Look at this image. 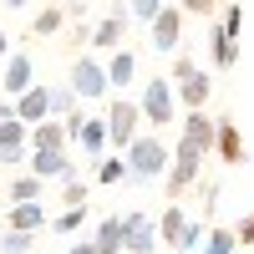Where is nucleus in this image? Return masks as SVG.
<instances>
[{"label": "nucleus", "mask_w": 254, "mask_h": 254, "mask_svg": "<svg viewBox=\"0 0 254 254\" xmlns=\"http://www.w3.org/2000/svg\"><path fill=\"white\" fill-rule=\"evenodd\" d=\"M127 183H158L168 173V163H173V142H168L163 132H137L132 142H127Z\"/></svg>", "instance_id": "obj_1"}, {"label": "nucleus", "mask_w": 254, "mask_h": 254, "mask_svg": "<svg viewBox=\"0 0 254 254\" xmlns=\"http://www.w3.org/2000/svg\"><path fill=\"white\" fill-rule=\"evenodd\" d=\"M173 92H178V102H183V112H193V107H208V97H214V76H208L203 66L188 51H173Z\"/></svg>", "instance_id": "obj_2"}, {"label": "nucleus", "mask_w": 254, "mask_h": 254, "mask_svg": "<svg viewBox=\"0 0 254 254\" xmlns=\"http://www.w3.org/2000/svg\"><path fill=\"white\" fill-rule=\"evenodd\" d=\"M137 107H142V127H153V132H163L168 122H178V92H173V76H153L142 81L137 92Z\"/></svg>", "instance_id": "obj_3"}, {"label": "nucleus", "mask_w": 254, "mask_h": 254, "mask_svg": "<svg viewBox=\"0 0 254 254\" xmlns=\"http://www.w3.org/2000/svg\"><path fill=\"white\" fill-rule=\"evenodd\" d=\"M203 147H193V142H173V163H168V173H163V193L168 198H183L188 193V188H193L198 178H203Z\"/></svg>", "instance_id": "obj_4"}, {"label": "nucleus", "mask_w": 254, "mask_h": 254, "mask_svg": "<svg viewBox=\"0 0 254 254\" xmlns=\"http://www.w3.org/2000/svg\"><path fill=\"white\" fill-rule=\"evenodd\" d=\"M102 117H107V147L127 153V142H132V137L142 132V107H137V97L117 92V97H112V107L102 112Z\"/></svg>", "instance_id": "obj_5"}, {"label": "nucleus", "mask_w": 254, "mask_h": 254, "mask_svg": "<svg viewBox=\"0 0 254 254\" xmlns=\"http://www.w3.org/2000/svg\"><path fill=\"white\" fill-rule=\"evenodd\" d=\"M66 87H71L81 102L107 97V92H112V81H107V61H97V56H76V66H71V76H66Z\"/></svg>", "instance_id": "obj_6"}, {"label": "nucleus", "mask_w": 254, "mask_h": 254, "mask_svg": "<svg viewBox=\"0 0 254 254\" xmlns=\"http://www.w3.org/2000/svg\"><path fill=\"white\" fill-rule=\"evenodd\" d=\"M66 132H71V147H81L87 158H102L107 153V117H87V112H71L66 117Z\"/></svg>", "instance_id": "obj_7"}, {"label": "nucleus", "mask_w": 254, "mask_h": 254, "mask_svg": "<svg viewBox=\"0 0 254 254\" xmlns=\"http://www.w3.org/2000/svg\"><path fill=\"white\" fill-rule=\"evenodd\" d=\"M36 87V56L31 51H10L5 61H0V97H20V92H31Z\"/></svg>", "instance_id": "obj_8"}, {"label": "nucleus", "mask_w": 254, "mask_h": 254, "mask_svg": "<svg viewBox=\"0 0 254 254\" xmlns=\"http://www.w3.org/2000/svg\"><path fill=\"white\" fill-rule=\"evenodd\" d=\"M31 173L41 178V183H61V178H66V173H76V158H71V147H31Z\"/></svg>", "instance_id": "obj_9"}, {"label": "nucleus", "mask_w": 254, "mask_h": 254, "mask_svg": "<svg viewBox=\"0 0 254 254\" xmlns=\"http://www.w3.org/2000/svg\"><path fill=\"white\" fill-rule=\"evenodd\" d=\"M183 20H188V15H183L178 5H163L153 20H147V31H153V46H158V51H183Z\"/></svg>", "instance_id": "obj_10"}, {"label": "nucleus", "mask_w": 254, "mask_h": 254, "mask_svg": "<svg viewBox=\"0 0 254 254\" xmlns=\"http://www.w3.org/2000/svg\"><path fill=\"white\" fill-rule=\"evenodd\" d=\"M127 20H132L127 0H122V5H112V10L92 26V51H117V46H122V36H127Z\"/></svg>", "instance_id": "obj_11"}, {"label": "nucleus", "mask_w": 254, "mask_h": 254, "mask_svg": "<svg viewBox=\"0 0 254 254\" xmlns=\"http://www.w3.org/2000/svg\"><path fill=\"white\" fill-rule=\"evenodd\" d=\"M26 147H31V127L20 117H5V122H0V168L26 163Z\"/></svg>", "instance_id": "obj_12"}, {"label": "nucleus", "mask_w": 254, "mask_h": 254, "mask_svg": "<svg viewBox=\"0 0 254 254\" xmlns=\"http://www.w3.org/2000/svg\"><path fill=\"white\" fill-rule=\"evenodd\" d=\"M158 219L153 214H137V208H132V214H127V249L122 254H158Z\"/></svg>", "instance_id": "obj_13"}, {"label": "nucleus", "mask_w": 254, "mask_h": 254, "mask_svg": "<svg viewBox=\"0 0 254 254\" xmlns=\"http://www.w3.org/2000/svg\"><path fill=\"white\" fill-rule=\"evenodd\" d=\"M214 127H219V117H208V107H193V112H183L178 137L193 142V147H203V153H214Z\"/></svg>", "instance_id": "obj_14"}, {"label": "nucleus", "mask_w": 254, "mask_h": 254, "mask_svg": "<svg viewBox=\"0 0 254 254\" xmlns=\"http://www.w3.org/2000/svg\"><path fill=\"white\" fill-rule=\"evenodd\" d=\"M208 51H214V66L229 71V66H239V36L224 26V20H214L208 26Z\"/></svg>", "instance_id": "obj_15"}, {"label": "nucleus", "mask_w": 254, "mask_h": 254, "mask_svg": "<svg viewBox=\"0 0 254 254\" xmlns=\"http://www.w3.org/2000/svg\"><path fill=\"white\" fill-rule=\"evenodd\" d=\"M46 224H51L46 203H10L5 219H0V229H26V234H41Z\"/></svg>", "instance_id": "obj_16"}, {"label": "nucleus", "mask_w": 254, "mask_h": 254, "mask_svg": "<svg viewBox=\"0 0 254 254\" xmlns=\"http://www.w3.org/2000/svg\"><path fill=\"white\" fill-rule=\"evenodd\" d=\"M92 244L102 254H122L127 249V214H107V219L92 229Z\"/></svg>", "instance_id": "obj_17"}, {"label": "nucleus", "mask_w": 254, "mask_h": 254, "mask_svg": "<svg viewBox=\"0 0 254 254\" xmlns=\"http://www.w3.org/2000/svg\"><path fill=\"white\" fill-rule=\"evenodd\" d=\"M15 117L26 122V127H36V122H46V117H51V92L41 87V81H36L31 92H20V97H15Z\"/></svg>", "instance_id": "obj_18"}, {"label": "nucleus", "mask_w": 254, "mask_h": 254, "mask_svg": "<svg viewBox=\"0 0 254 254\" xmlns=\"http://www.w3.org/2000/svg\"><path fill=\"white\" fill-rule=\"evenodd\" d=\"M214 153H219L224 163H244V137H239V122L219 117V127H214Z\"/></svg>", "instance_id": "obj_19"}, {"label": "nucleus", "mask_w": 254, "mask_h": 254, "mask_svg": "<svg viewBox=\"0 0 254 254\" xmlns=\"http://www.w3.org/2000/svg\"><path fill=\"white\" fill-rule=\"evenodd\" d=\"M107 81H112V92H127L137 81V56L127 51V46H117L112 56H107Z\"/></svg>", "instance_id": "obj_20"}, {"label": "nucleus", "mask_w": 254, "mask_h": 254, "mask_svg": "<svg viewBox=\"0 0 254 254\" xmlns=\"http://www.w3.org/2000/svg\"><path fill=\"white\" fill-rule=\"evenodd\" d=\"M31 147H71V132H66V117H46L31 127Z\"/></svg>", "instance_id": "obj_21"}, {"label": "nucleus", "mask_w": 254, "mask_h": 254, "mask_svg": "<svg viewBox=\"0 0 254 254\" xmlns=\"http://www.w3.org/2000/svg\"><path fill=\"white\" fill-rule=\"evenodd\" d=\"M183 229H188V214H183V208H178V198H173V203H168L163 214H158V239L178 249V239H183Z\"/></svg>", "instance_id": "obj_22"}, {"label": "nucleus", "mask_w": 254, "mask_h": 254, "mask_svg": "<svg viewBox=\"0 0 254 254\" xmlns=\"http://www.w3.org/2000/svg\"><path fill=\"white\" fill-rule=\"evenodd\" d=\"M41 193H46V183H41L36 173L10 178V188H5V198H10V203H41Z\"/></svg>", "instance_id": "obj_23"}, {"label": "nucleus", "mask_w": 254, "mask_h": 254, "mask_svg": "<svg viewBox=\"0 0 254 254\" xmlns=\"http://www.w3.org/2000/svg\"><path fill=\"white\" fill-rule=\"evenodd\" d=\"M51 234H76V229H87V203H76V208H61V214H51Z\"/></svg>", "instance_id": "obj_24"}, {"label": "nucleus", "mask_w": 254, "mask_h": 254, "mask_svg": "<svg viewBox=\"0 0 254 254\" xmlns=\"http://www.w3.org/2000/svg\"><path fill=\"white\" fill-rule=\"evenodd\" d=\"M41 244V234H26V229H0V254H31Z\"/></svg>", "instance_id": "obj_25"}, {"label": "nucleus", "mask_w": 254, "mask_h": 254, "mask_svg": "<svg viewBox=\"0 0 254 254\" xmlns=\"http://www.w3.org/2000/svg\"><path fill=\"white\" fill-rule=\"evenodd\" d=\"M203 254H239V239H234V229H208V239H203Z\"/></svg>", "instance_id": "obj_26"}, {"label": "nucleus", "mask_w": 254, "mask_h": 254, "mask_svg": "<svg viewBox=\"0 0 254 254\" xmlns=\"http://www.w3.org/2000/svg\"><path fill=\"white\" fill-rule=\"evenodd\" d=\"M203 239H208V224H203V219H188L183 239H178V254H198V249H203Z\"/></svg>", "instance_id": "obj_27"}, {"label": "nucleus", "mask_w": 254, "mask_h": 254, "mask_svg": "<svg viewBox=\"0 0 254 254\" xmlns=\"http://www.w3.org/2000/svg\"><path fill=\"white\" fill-rule=\"evenodd\" d=\"M61 20H66V10H61V5H46V10L31 20V31H36V36H56V31H61Z\"/></svg>", "instance_id": "obj_28"}, {"label": "nucleus", "mask_w": 254, "mask_h": 254, "mask_svg": "<svg viewBox=\"0 0 254 254\" xmlns=\"http://www.w3.org/2000/svg\"><path fill=\"white\" fill-rule=\"evenodd\" d=\"M46 92H51V117H71V112H76V102H81L71 87H46Z\"/></svg>", "instance_id": "obj_29"}, {"label": "nucleus", "mask_w": 254, "mask_h": 254, "mask_svg": "<svg viewBox=\"0 0 254 254\" xmlns=\"http://www.w3.org/2000/svg\"><path fill=\"white\" fill-rule=\"evenodd\" d=\"M61 203H66V208L87 203V178H76V173H66V178H61Z\"/></svg>", "instance_id": "obj_30"}, {"label": "nucleus", "mask_w": 254, "mask_h": 254, "mask_svg": "<svg viewBox=\"0 0 254 254\" xmlns=\"http://www.w3.org/2000/svg\"><path fill=\"white\" fill-rule=\"evenodd\" d=\"M97 183H127V158H97Z\"/></svg>", "instance_id": "obj_31"}, {"label": "nucleus", "mask_w": 254, "mask_h": 254, "mask_svg": "<svg viewBox=\"0 0 254 254\" xmlns=\"http://www.w3.org/2000/svg\"><path fill=\"white\" fill-rule=\"evenodd\" d=\"M127 10H132V20H153L163 10V0H127Z\"/></svg>", "instance_id": "obj_32"}, {"label": "nucleus", "mask_w": 254, "mask_h": 254, "mask_svg": "<svg viewBox=\"0 0 254 254\" xmlns=\"http://www.w3.org/2000/svg\"><path fill=\"white\" fill-rule=\"evenodd\" d=\"M214 5H219V0H178L183 15H214Z\"/></svg>", "instance_id": "obj_33"}, {"label": "nucleus", "mask_w": 254, "mask_h": 254, "mask_svg": "<svg viewBox=\"0 0 254 254\" xmlns=\"http://www.w3.org/2000/svg\"><path fill=\"white\" fill-rule=\"evenodd\" d=\"M219 20H224V26H229V31L239 36V31H244V5H239V0H234V5H229V10L219 15Z\"/></svg>", "instance_id": "obj_34"}, {"label": "nucleus", "mask_w": 254, "mask_h": 254, "mask_svg": "<svg viewBox=\"0 0 254 254\" xmlns=\"http://www.w3.org/2000/svg\"><path fill=\"white\" fill-rule=\"evenodd\" d=\"M234 239H239V249H244V244H254V214H249V219L234 229Z\"/></svg>", "instance_id": "obj_35"}, {"label": "nucleus", "mask_w": 254, "mask_h": 254, "mask_svg": "<svg viewBox=\"0 0 254 254\" xmlns=\"http://www.w3.org/2000/svg\"><path fill=\"white\" fill-rule=\"evenodd\" d=\"M66 254H102L92 239H76V244H66Z\"/></svg>", "instance_id": "obj_36"}, {"label": "nucleus", "mask_w": 254, "mask_h": 254, "mask_svg": "<svg viewBox=\"0 0 254 254\" xmlns=\"http://www.w3.org/2000/svg\"><path fill=\"white\" fill-rule=\"evenodd\" d=\"M5 56H10V36L0 31V61H5Z\"/></svg>", "instance_id": "obj_37"}, {"label": "nucleus", "mask_w": 254, "mask_h": 254, "mask_svg": "<svg viewBox=\"0 0 254 254\" xmlns=\"http://www.w3.org/2000/svg\"><path fill=\"white\" fill-rule=\"evenodd\" d=\"M5 5H10V10H26V5H31V0H5Z\"/></svg>", "instance_id": "obj_38"}, {"label": "nucleus", "mask_w": 254, "mask_h": 254, "mask_svg": "<svg viewBox=\"0 0 254 254\" xmlns=\"http://www.w3.org/2000/svg\"><path fill=\"white\" fill-rule=\"evenodd\" d=\"M163 5H178V0H163Z\"/></svg>", "instance_id": "obj_39"}]
</instances>
